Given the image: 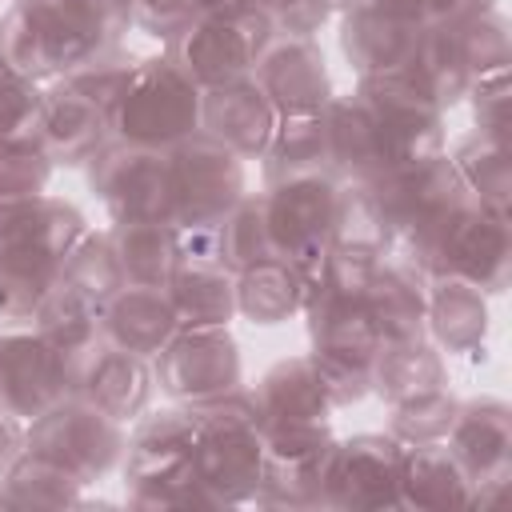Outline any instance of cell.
<instances>
[{
  "instance_id": "cell-1",
  "label": "cell",
  "mask_w": 512,
  "mask_h": 512,
  "mask_svg": "<svg viewBox=\"0 0 512 512\" xmlns=\"http://www.w3.org/2000/svg\"><path fill=\"white\" fill-rule=\"evenodd\" d=\"M132 32V0H12L0 20V56L52 84L116 56Z\"/></svg>"
},
{
  "instance_id": "cell-2",
  "label": "cell",
  "mask_w": 512,
  "mask_h": 512,
  "mask_svg": "<svg viewBox=\"0 0 512 512\" xmlns=\"http://www.w3.org/2000/svg\"><path fill=\"white\" fill-rule=\"evenodd\" d=\"M192 444H196V412L188 404H160L144 408L128 424L120 480L124 500L144 512H196L212 508L208 492L192 472Z\"/></svg>"
},
{
  "instance_id": "cell-3",
  "label": "cell",
  "mask_w": 512,
  "mask_h": 512,
  "mask_svg": "<svg viewBox=\"0 0 512 512\" xmlns=\"http://www.w3.org/2000/svg\"><path fill=\"white\" fill-rule=\"evenodd\" d=\"M196 444L192 472L208 492L212 508H256L264 472V420L244 388L196 404Z\"/></svg>"
},
{
  "instance_id": "cell-4",
  "label": "cell",
  "mask_w": 512,
  "mask_h": 512,
  "mask_svg": "<svg viewBox=\"0 0 512 512\" xmlns=\"http://www.w3.org/2000/svg\"><path fill=\"white\" fill-rule=\"evenodd\" d=\"M372 196L380 204L388 240H384V260L400 264L416 276L428 280V240L436 232V224L468 196L452 156H428L416 164H400V168H384L376 176H368Z\"/></svg>"
},
{
  "instance_id": "cell-5",
  "label": "cell",
  "mask_w": 512,
  "mask_h": 512,
  "mask_svg": "<svg viewBox=\"0 0 512 512\" xmlns=\"http://www.w3.org/2000/svg\"><path fill=\"white\" fill-rule=\"evenodd\" d=\"M192 132H200V88L192 76L168 52L132 60L108 108V136L120 144L168 152Z\"/></svg>"
},
{
  "instance_id": "cell-6",
  "label": "cell",
  "mask_w": 512,
  "mask_h": 512,
  "mask_svg": "<svg viewBox=\"0 0 512 512\" xmlns=\"http://www.w3.org/2000/svg\"><path fill=\"white\" fill-rule=\"evenodd\" d=\"M276 36L280 28L272 24V16L256 0H248L228 12L192 16L168 40V56L192 76L196 88H216L252 76L256 60L268 52Z\"/></svg>"
},
{
  "instance_id": "cell-7",
  "label": "cell",
  "mask_w": 512,
  "mask_h": 512,
  "mask_svg": "<svg viewBox=\"0 0 512 512\" xmlns=\"http://www.w3.org/2000/svg\"><path fill=\"white\" fill-rule=\"evenodd\" d=\"M432 276H456L476 284L488 296H500L512 276V224L508 216L460 200L432 232L428 240V280Z\"/></svg>"
},
{
  "instance_id": "cell-8",
  "label": "cell",
  "mask_w": 512,
  "mask_h": 512,
  "mask_svg": "<svg viewBox=\"0 0 512 512\" xmlns=\"http://www.w3.org/2000/svg\"><path fill=\"white\" fill-rule=\"evenodd\" d=\"M124 440H128V428L96 412L76 392L24 424V448L52 456L68 472H76L88 488L120 472Z\"/></svg>"
},
{
  "instance_id": "cell-9",
  "label": "cell",
  "mask_w": 512,
  "mask_h": 512,
  "mask_svg": "<svg viewBox=\"0 0 512 512\" xmlns=\"http://www.w3.org/2000/svg\"><path fill=\"white\" fill-rule=\"evenodd\" d=\"M156 392L172 404H208L244 388V356L232 324L224 328H176V336L152 356Z\"/></svg>"
},
{
  "instance_id": "cell-10",
  "label": "cell",
  "mask_w": 512,
  "mask_h": 512,
  "mask_svg": "<svg viewBox=\"0 0 512 512\" xmlns=\"http://www.w3.org/2000/svg\"><path fill=\"white\" fill-rule=\"evenodd\" d=\"M336 196H340V180L332 172H304L260 188L272 252L292 260L308 280L332 240Z\"/></svg>"
},
{
  "instance_id": "cell-11",
  "label": "cell",
  "mask_w": 512,
  "mask_h": 512,
  "mask_svg": "<svg viewBox=\"0 0 512 512\" xmlns=\"http://www.w3.org/2000/svg\"><path fill=\"white\" fill-rule=\"evenodd\" d=\"M92 196L104 204L112 224L168 220L172 224V168L168 152L108 140L84 164Z\"/></svg>"
},
{
  "instance_id": "cell-12",
  "label": "cell",
  "mask_w": 512,
  "mask_h": 512,
  "mask_svg": "<svg viewBox=\"0 0 512 512\" xmlns=\"http://www.w3.org/2000/svg\"><path fill=\"white\" fill-rule=\"evenodd\" d=\"M400 456L404 444L388 432L336 436L324 460L320 508L340 512H392L400 508Z\"/></svg>"
},
{
  "instance_id": "cell-13",
  "label": "cell",
  "mask_w": 512,
  "mask_h": 512,
  "mask_svg": "<svg viewBox=\"0 0 512 512\" xmlns=\"http://www.w3.org/2000/svg\"><path fill=\"white\" fill-rule=\"evenodd\" d=\"M172 168V224H220L252 188L248 160L204 132L168 148Z\"/></svg>"
},
{
  "instance_id": "cell-14",
  "label": "cell",
  "mask_w": 512,
  "mask_h": 512,
  "mask_svg": "<svg viewBox=\"0 0 512 512\" xmlns=\"http://www.w3.org/2000/svg\"><path fill=\"white\" fill-rule=\"evenodd\" d=\"M352 92L364 100V108L372 116L380 172L448 152V112L420 100L400 76L356 80Z\"/></svg>"
},
{
  "instance_id": "cell-15",
  "label": "cell",
  "mask_w": 512,
  "mask_h": 512,
  "mask_svg": "<svg viewBox=\"0 0 512 512\" xmlns=\"http://www.w3.org/2000/svg\"><path fill=\"white\" fill-rule=\"evenodd\" d=\"M332 440H336L332 420L320 424L268 420L256 508H320V480Z\"/></svg>"
},
{
  "instance_id": "cell-16",
  "label": "cell",
  "mask_w": 512,
  "mask_h": 512,
  "mask_svg": "<svg viewBox=\"0 0 512 512\" xmlns=\"http://www.w3.org/2000/svg\"><path fill=\"white\" fill-rule=\"evenodd\" d=\"M76 392V368L32 328H0V408L16 420H36Z\"/></svg>"
},
{
  "instance_id": "cell-17",
  "label": "cell",
  "mask_w": 512,
  "mask_h": 512,
  "mask_svg": "<svg viewBox=\"0 0 512 512\" xmlns=\"http://www.w3.org/2000/svg\"><path fill=\"white\" fill-rule=\"evenodd\" d=\"M336 44L344 64L352 68L356 80H376V76H396L420 36V28L396 12H388L376 0H356L336 8Z\"/></svg>"
},
{
  "instance_id": "cell-18",
  "label": "cell",
  "mask_w": 512,
  "mask_h": 512,
  "mask_svg": "<svg viewBox=\"0 0 512 512\" xmlns=\"http://www.w3.org/2000/svg\"><path fill=\"white\" fill-rule=\"evenodd\" d=\"M252 80L260 84V92L280 116L324 112V104L336 96L324 48L308 36H276L268 52L256 60Z\"/></svg>"
},
{
  "instance_id": "cell-19",
  "label": "cell",
  "mask_w": 512,
  "mask_h": 512,
  "mask_svg": "<svg viewBox=\"0 0 512 512\" xmlns=\"http://www.w3.org/2000/svg\"><path fill=\"white\" fill-rule=\"evenodd\" d=\"M280 112L268 104L260 84L252 76L200 88V132L236 152L240 160H260L272 132H276Z\"/></svg>"
},
{
  "instance_id": "cell-20",
  "label": "cell",
  "mask_w": 512,
  "mask_h": 512,
  "mask_svg": "<svg viewBox=\"0 0 512 512\" xmlns=\"http://www.w3.org/2000/svg\"><path fill=\"white\" fill-rule=\"evenodd\" d=\"M300 316L308 324V352L372 368L384 340H380V328H376L364 296H344V292L308 284V300H304Z\"/></svg>"
},
{
  "instance_id": "cell-21",
  "label": "cell",
  "mask_w": 512,
  "mask_h": 512,
  "mask_svg": "<svg viewBox=\"0 0 512 512\" xmlns=\"http://www.w3.org/2000/svg\"><path fill=\"white\" fill-rule=\"evenodd\" d=\"M448 452L468 472L472 488L512 476V408L500 396L460 400V412L448 432Z\"/></svg>"
},
{
  "instance_id": "cell-22",
  "label": "cell",
  "mask_w": 512,
  "mask_h": 512,
  "mask_svg": "<svg viewBox=\"0 0 512 512\" xmlns=\"http://www.w3.org/2000/svg\"><path fill=\"white\" fill-rule=\"evenodd\" d=\"M36 140L52 152L56 168H84L88 156L108 144V112L92 104L84 92H76L68 80L44 84L40 112H36Z\"/></svg>"
},
{
  "instance_id": "cell-23",
  "label": "cell",
  "mask_w": 512,
  "mask_h": 512,
  "mask_svg": "<svg viewBox=\"0 0 512 512\" xmlns=\"http://www.w3.org/2000/svg\"><path fill=\"white\" fill-rule=\"evenodd\" d=\"M152 392H156L152 360L124 352L116 344H100L76 376V396L124 428L152 404Z\"/></svg>"
},
{
  "instance_id": "cell-24",
  "label": "cell",
  "mask_w": 512,
  "mask_h": 512,
  "mask_svg": "<svg viewBox=\"0 0 512 512\" xmlns=\"http://www.w3.org/2000/svg\"><path fill=\"white\" fill-rule=\"evenodd\" d=\"M428 340L444 356H476L492 332V296L456 276H432L424 288Z\"/></svg>"
},
{
  "instance_id": "cell-25",
  "label": "cell",
  "mask_w": 512,
  "mask_h": 512,
  "mask_svg": "<svg viewBox=\"0 0 512 512\" xmlns=\"http://www.w3.org/2000/svg\"><path fill=\"white\" fill-rule=\"evenodd\" d=\"M232 280H236V320H248L256 328H276L304 312L308 276L276 252L244 264L240 272H232Z\"/></svg>"
},
{
  "instance_id": "cell-26",
  "label": "cell",
  "mask_w": 512,
  "mask_h": 512,
  "mask_svg": "<svg viewBox=\"0 0 512 512\" xmlns=\"http://www.w3.org/2000/svg\"><path fill=\"white\" fill-rule=\"evenodd\" d=\"M256 408H260V420H284V424H320V420H332L336 408L328 400V388L312 364V356H284L276 364L264 368V376L248 388Z\"/></svg>"
},
{
  "instance_id": "cell-27",
  "label": "cell",
  "mask_w": 512,
  "mask_h": 512,
  "mask_svg": "<svg viewBox=\"0 0 512 512\" xmlns=\"http://www.w3.org/2000/svg\"><path fill=\"white\" fill-rule=\"evenodd\" d=\"M180 320L164 296V288H140V284H124L104 308H100V332L104 344H116L124 352H136L144 360H152L172 336H176Z\"/></svg>"
},
{
  "instance_id": "cell-28",
  "label": "cell",
  "mask_w": 512,
  "mask_h": 512,
  "mask_svg": "<svg viewBox=\"0 0 512 512\" xmlns=\"http://www.w3.org/2000/svg\"><path fill=\"white\" fill-rule=\"evenodd\" d=\"M84 228V212L64 196L36 192L20 200H0V244L8 248H36L64 260V252L80 240Z\"/></svg>"
},
{
  "instance_id": "cell-29",
  "label": "cell",
  "mask_w": 512,
  "mask_h": 512,
  "mask_svg": "<svg viewBox=\"0 0 512 512\" xmlns=\"http://www.w3.org/2000/svg\"><path fill=\"white\" fill-rule=\"evenodd\" d=\"M84 480L76 472H68L64 464H56L44 452L20 448L8 468L0 472V508H16V512H64V508H84Z\"/></svg>"
},
{
  "instance_id": "cell-30",
  "label": "cell",
  "mask_w": 512,
  "mask_h": 512,
  "mask_svg": "<svg viewBox=\"0 0 512 512\" xmlns=\"http://www.w3.org/2000/svg\"><path fill=\"white\" fill-rule=\"evenodd\" d=\"M472 504V480L448 444H412L400 456V508L452 512Z\"/></svg>"
},
{
  "instance_id": "cell-31",
  "label": "cell",
  "mask_w": 512,
  "mask_h": 512,
  "mask_svg": "<svg viewBox=\"0 0 512 512\" xmlns=\"http://www.w3.org/2000/svg\"><path fill=\"white\" fill-rule=\"evenodd\" d=\"M420 100H428L432 108L440 112H452L456 104H464V92L472 84L460 52H456V40L448 32V24H432V28H420L404 68L396 72Z\"/></svg>"
},
{
  "instance_id": "cell-32",
  "label": "cell",
  "mask_w": 512,
  "mask_h": 512,
  "mask_svg": "<svg viewBox=\"0 0 512 512\" xmlns=\"http://www.w3.org/2000/svg\"><path fill=\"white\" fill-rule=\"evenodd\" d=\"M448 384V356L428 340H384L372 360V396L388 404L408 400L416 392H432Z\"/></svg>"
},
{
  "instance_id": "cell-33",
  "label": "cell",
  "mask_w": 512,
  "mask_h": 512,
  "mask_svg": "<svg viewBox=\"0 0 512 512\" xmlns=\"http://www.w3.org/2000/svg\"><path fill=\"white\" fill-rule=\"evenodd\" d=\"M164 296L180 328H224L236 320V280L220 264H176Z\"/></svg>"
},
{
  "instance_id": "cell-34",
  "label": "cell",
  "mask_w": 512,
  "mask_h": 512,
  "mask_svg": "<svg viewBox=\"0 0 512 512\" xmlns=\"http://www.w3.org/2000/svg\"><path fill=\"white\" fill-rule=\"evenodd\" d=\"M324 136H328V172L336 180H368L380 172L372 116L356 92H336L324 104Z\"/></svg>"
},
{
  "instance_id": "cell-35",
  "label": "cell",
  "mask_w": 512,
  "mask_h": 512,
  "mask_svg": "<svg viewBox=\"0 0 512 512\" xmlns=\"http://www.w3.org/2000/svg\"><path fill=\"white\" fill-rule=\"evenodd\" d=\"M452 168L468 192V200L508 216L512 212V144L488 132H468L448 148Z\"/></svg>"
},
{
  "instance_id": "cell-36",
  "label": "cell",
  "mask_w": 512,
  "mask_h": 512,
  "mask_svg": "<svg viewBox=\"0 0 512 512\" xmlns=\"http://www.w3.org/2000/svg\"><path fill=\"white\" fill-rule=\"evenodd\" d=\"M60 280V256L0 244V328L32 324Z\"/></svg>"
},
{
  "instance_id": "cell-37",
  "label": "cell",
  "mask_w": 512,
  "mask_h": 512,
  "mask_svg": "<svg viewBox=\"0 0 512 512\" xmlns=\"http://www.w3.org/2000/svg\"><path fill=\"white\" fill-rule=\"evenodd\" d=\"M424 288L428 280L400 268V264H380V272L372 276L364 304L380 328V340H416L428 336V320H424Z\"/></svg>"
},
{
  "instance_id": "cell-38",
  "label": "cell",
  "mask_w": 512,
  "mask_h": 512,
  "mask_svg": "<svg viewBox=\"0 0 512 512\" xmlns=\"http://www.w3.org/2000/svg\"><path fill=\"white\" fill-rule=\"evenodd\" d=\"M112 248L120 256L124 280L140 288H164L172 268L180 264L176 256V228L168 220H128L108 228Z\"/></svg>"
},
{
  "instance_id": "cell-39",
  "label": "cell",
  "mask_w": 512,
  "mask_h": 512,
  "mask_svg": "<svg viewBox=\"0 0 512 512\" xmlns=\"http://www.w3.org/2000/svg\"><path fill=\"white\" fill-rule=\"evenodd\" d=\"M32 328L76 368H84V360L104 344V332H100V308H92L88 300H80L76 292H68L60 280L52 288V296L44 300V308L36 312Z\"/></svg>"
},
{
  "instance_id": "cell-40",
  "label": "cell",
  "mask_w": 512,
  "mask_h": 512,
  "mask_svg": "<svg viewBox=\"0 0 512 512\" xmlns=\"http://www.w3.org/2000/svg\"><path fill=\"white\" fill-rule=\"evenodd\" d=\"M264 184L304 176V172H328V136H324V112H292L276 120V132L260 156Z\"/></svg>"
},
{
  "instance_id": "cell-41",
  "label": "cell",
  "mask_w": 512,
  "mask_h": 512,
  "mask_svg": "<svg viewBox=\"0 0 512 512\" xmlns=\"http://www.w3.org/2000/svg\"><path fill=\"white\" fill-rule=\"evenodd\" d=\"M60 284L68 292H76L80 300H88L92 308H104L128 284L124 268H120V256L112 248V236L88 224L80 232V240L60 260Z\"/></svg>"
},
{
  "instance_id": "cell-42",
  "label": "cell",
  "mask_w": 512,
  "mask_h": 512,
  "mask_svg": "<svg viewBox=\"0 0 512 512\" xmlns=\"http://www.w3.org/2000/svg\"><path fill=\"white\" fill-rule=\"evenodd\" d=\"M460 412V396L444 384L432 392H416L408 400L388 404V436L400 440L404 448L412 444H444L452 432V420Z\"/></svg>"
},
{
  "instance_id": "cell-43",
  "label": "cell",
  "mask_w": 512,
  "mask_h": 512,
  "mask_svg": "<svg viewBox=\"0 0 512 512\" xmlns=\"http://www.w3.org/2000/svg\"><path fill=\"white\" fill-rule=\"evenodd\" d=\"M456 52L468 68V76H488V72H504L512 68V32L500 8H484L472 16H460L448 24Z\"/></svg>"
},
{
  "instance_id": "cell-44",
  "label": "cell",
  "mask_w": 512,
  "mask_h": 512,
  "mask_svg": "<svg viewBox=\"0 0 512 512\" xmlns=\"http://www.w3.org/2000/svg\"><path fill=\"white\" fill-rule=\"evenodd\" d=\"M384 240H388V228H384L380 204L372 196V184L368 180H340L328 244H352V248L384 252Z\"/></svg>"
},
{
  "instance_id": "cell-45",
  "label": "cell",
  "mask_w": 512,
  "mask_h": 512,
  "mask_svg": "<svg viewBox=\"0 0 512 512\" xmlns=\"http://www.w3.org/2000/svg\"><path fill=\"white\" fill-rule=\"evenodd\" d=\"M52 176H56V160L36 140V132L0 140V200H20V196L48 192Z\"/></svg>"
},
{
  "instance_id": "cell-46",
  "label": "cell",
  "mask_w": 512,
  "mask_h": 512,
  "mask_svg": "<svg viewBox=\"0 0 512 512\" xmlns=\"http://www.w3.org/2000/svg\"><path fill=\"white\" fill-rule=\"evenodd\" d=\"M272 252L268 224H264V200L260 192H248L224 220H220V264L228 272H240L244 264Z\"/></svg>"
},
{
  "instance_id": "cell-47",
  "label": "cell",
  "mask_w": 512,
  "mask_h": 512,
  "mask_svg": "<svg viewBox=\"0 0 512 512\" xmlns=\"http://www.w3.org/2000/svg\"><path fill=\"white\" fill-rule=\"evenodd\" d=\"M380 264H384V252L352 248V244H328L308 284H320V288H332L344 296H364L372 276L380 272Z\"/></svg>"
},
{
  "instance_id": "cell-48",
  "label": "cell",
  "mask_w": 512,
  "mask_h": 512,
  "mask_svg": "<svg viewBox=\"0 0 512 512\" xmlns=\"http://www.w3.org/2000/svg\"><path fill=\"white\" fill-rule=\"evenodd\" d=\"M464 104L472 112V128L476 132L508 140V128H512V68L476 76L468 84V92H464Z\"/></svg>"
},
{
  "instance_id": "cell-49",
  "label": "cell",
  "mask_w": 512,
  "mask_h": 512,
  "mask_svg": "<svg viewBox=\"0 0 512 512\" xmlns=\"http://www.w3.org/2000/svg\"><path fill=\"white\" fill-rule=\"evenodd\" d=\"M40 96H44V84L24 76L16 64H8L0 56V140L4 136H24V132L36 128Z\"/></svg>"
},
{
  "instance_id": "cell-50",
  "label": "cell",
  "mask_w": 512,
  "mask_h": 512,
  "mask_svg": "<svg viewBox=\"0 0 512 512\" xmlns=\"http://www.w3.org/2000/svg\"><path fill=\"white\" fill-rule=\"evenodd\" d=\"M308 356H312V364H316L336 412L360 404L364 396H372V368H360V364H348V360H332V356H316V352H308Z\"/></svg>"
},
{
  "instance_id": "cell-51",
  "label": "cell",
  "mask_w": 512,
  "mask_h": 512,
  "mask_svg": "<svg viewBox=\"0 0 512 512\" xmlns=\"http://www.w3.org/2000/svg\"><path fill=\"white\" fill-rule=\"evenodd\" d=\"M272 24L280 28V36H308L316 40V32L336 16L332 0H256Z\"/></svg>"
},
{
  "instance_id": "cell-52",
  "label": "cell",
  "mask_w": 512,
  "mask_h": 512,
  "mask_svg": "<svg viewBox=\"0 0 512 512\" xmlns=\"http://www.w3.org/2000/svg\"><path fill=\"white\" fill-rule=\"evenodd\" d=\"M376 4H384L388 12L412 20L416 28L452 24L460 16H472V12H484V8H500L496 0H376Z\"/></svg>"
},
{
  "instance_id": "cell-53",
  "label": "cell",
  "mask_w": 512,
  "mask_h": 512,
  "mask_svg": "<svg viewBox=\"0 0 512 512\" xmlns=\"http://www.w3.org/2000/svg\"><path fill=\"white\" fill-rule=\"evenodd\" d=\"M128 68H132V60L108 56V60H100V64H88V68L64 76V80H68L76 92H84L92 104H100V108L108 112L112 100H116V92H120V84H124V76H128Z\"/></svg>"
},
{
  "instance_id": "cell-54",
  "label": "cell",
  "mask_w": 512,
  "mask_h": 512,
  "mask_svg": "<svg viewBox=\"0 0 512 512\" xmlns=\"http://www.w3.org/2000/svg\"><path fill=\"white\" fill-rule=\"evenodd\" d=\"M192 20L188 0H132V28H148L160 40H172Z\"/></svg>"
},
{
  "instance_id": "cell-55",
  "label": "cell",
  "mask_w": 512,
  "mask_h": 512,
  "mask_svg": "<svg viewBox=\"0 0 512 512\" xmlns=\"http://www.w3.org/2000/svg\"><path fill=\"white\" fill-rule=\"evenodd\" d=\"M24 448V420H16L8 408H0V472L8 468V460Z\"/></svg>"
},
{
  "instance_id": "cell-56",
  "label": "cell",
  "mask_w": 512,
  "mask_h": 512,
  "mask_svg": "<svg viewBox=\"0 0 512 512\" xmlns=\"http://www.w3.org/2000/svg\"><path fill=\"white\" fill-rule=\"evenodd\" d=\"M192 4V16H212V12H228V8H240L248 0H188Z\"/></svg>"
},
{
  "instance_id": "cell-57",
  "label": "cell",
  "mask_w": 512,
  "mask_h": 512,
  "mask_svg": "<svg viewBox=\"0 0 512 512\" xmlns=\"http://www.w3.org/2000/svg\"><path fill=\"white\" fill-rule=\"evenodd\" d=\"M332 4H336V8H344V4H356V0H332Z\"/></svg>"
}]
</instances>
